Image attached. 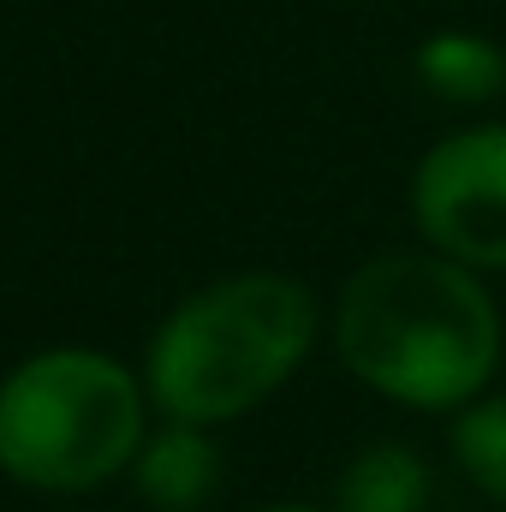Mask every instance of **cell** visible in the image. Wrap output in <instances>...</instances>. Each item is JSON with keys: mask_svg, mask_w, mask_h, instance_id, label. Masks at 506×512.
Segmentation results:
<instances>
[{"mask_svg": "<svg viewBox=\"0 0 506 512\" xmlns=\"http://www.w3.org/2000/svg\"><path fill=\"white\" fill-rule=\"evenodd\" d=\"M131 483L155 512H197L221 483V453L203 423L167 417L155 435H143V447L131 459Z\"/></svg>", "mask_w": 506, "mask_h": 512, "instance_id": "5", "label": "cell"}, {"mask_svg": "<svg viewBox=\"0 0 506 512\" xmlns=\"http://www.w3.org/2000/svg\"><path fill=\"white\" fill-rule=\"evenodd\" d=\"M453 459H459V471L483 495L506 501V393L471 399L459 411V423H453Z\"/></svg>", "mask_w": 506, "mask_h": 512, "instance_id": "8", "label": "cell"}, {"mask_svg": "<svg viewBox=\"0 0 506 512\" xmlns=\"http://www.w3.org/2000/svg\"><path fill=\"white\" fill-rule=\"evenodd\" d=\"M316 340V298L292 274H227L191 292L149 340V399L179 423H227L262 405Z\"/></svg>", "mask_w": 506, "mask_h": 512, "instance_id": "2", "label": "cell"}, {"mask_svg": "<svg viewBox=\"0 0 506 512\" xmlns=\"http://www.w3.org/2000/svg\"><path fill=\"white\" fill-rule=\"evenodd\" d=\"M262 512H322V507H262Z\"/></svg>", "mask_w": 506, "mask_h": 512, "instance_id": "9", "label": "cell"}, {"mask_svg": "<svg viewBox=\"0 0 506 512\" xmlns=\"http://www.w3.org/2000/svg\"><path fill=\"white\" fill-rule=\"evenodd\" d=\"M143 447V387L108 352L60 346L0 382V471L24 489L84 495Z\"/></svg>", "mask_w": 506, "mask_h": 512, "instance_id": "3", "label": "cell"}, {"mask_svg": "<svg viewBox=\"0 0 506 512\" xmlns=\"http://www.w3.org/2000/svg\"><path fill=\"white\" fill-rule=\"evenodd\" d=\"M423 501H429V465L405 441L364 447L334 483V512H423Z\"/></svg>", "mask_w": 506, "mask_h": 512, "instance_id": "6", "label": "cell"}, {"mask_svg": "<svg viewBox=\"0 0 506 512\" xmlns=\"http://www.w3.org/2000/svg\"><path fill=\"white\" fill-rule=\"evenodd\" d=\"M346 370L399 405H471L501 358V316L483 280L453 256L393 251L364 262L334 310Z\"/></svg>", "mask_w": 506, "mask_h": 512, "instance_id": "1", "label": "cell"}, {"mask_svg": "<svg viewBox=\"0 0 506 512\" xmlns=\"http://www.w3.org/2000/svg\"><path fill=\"white\" fill-rule=\"evenodd\" d=\"M417 78L441 102H495L506 90V54L471 30H441L417 48Z\"/></svg>", "mask_w": 506, "mask_h": 512, "instance_id": "7", "label": "cell"}, {"mask_svg": "<svg viewBox=\"0 0 506 512\" xmlns=\"http://www.w3.org/2000/svg\"><path fill=\"white\" fill-rule=\"evenodd\" d=\"M411 215L441 256L506 268V126L441 137L411 179Z\"/></svg>", "mask_w": 506, "mask_h": 512, "instance_id": "4", "label": "cell"}]
</instances>
